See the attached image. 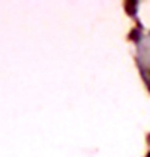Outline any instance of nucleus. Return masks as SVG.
Listing matches in <instances>:
<instances>
[{
	"mask_svg": "<svg viewBox=\"0 0 150 157\" xmlns=\"http://www.w3.org/2000/svg\"><path fill=\"white\" fill-rule=\"evenodd\" d=\"M147 157H150V153H149V154H147Z\"/></svg>",
	"mask_w": 150,
	"mask_h": 157,
	"instance_id": "2",
	"label": "nucleus"
},
{
	"mask_svg": "<svg viewBox=\"0 0 150 157\" xmlns=\"http://www.w3.org/2000/svg\"><path fill=\"white\" fill-rule=\"evenodd\" d=\"M137 2H125V11L129 14V15H135V12H137Z\"/></svg>",
	"mask_w": 150,
	"mask_h": 157,
	"instance_id": "1",
	"label": "nucleus"
}]
</instances>
